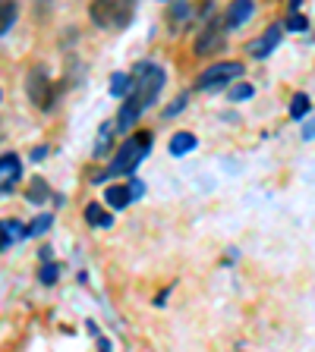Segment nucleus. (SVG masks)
Here are the masks:
<instances>
[{"instance_id": "nucleus-1", "label": "nucleus", "mask_w": 315, "mask_h": 352, "mask_svg": "<svg viewBox=\"0 0 315 352\" xmlns=\"http://www.w3.org/2000/svg\"><path fill=\"white\" fill-rule=\"evenodd\" d=\"M132 13H136V0H92V7H88L92 22L104 32L126 29L132 22Z\"/></svg>"}, {"instance_id": "nucleus-2", "label": "nucleus", "mask_w": 315, "mask_h": 352, "mask_svg": "<svg viewBox=\"0 0 315 352\" xmlns=\"http://www.w3.org/2000/svg\"><path fill=\"white\" fill-rule=\"evenodd\" d=\"M148 142H152V135H148V132H139V135H132V139L117 151L114 164H110V173H114V176H117V173H132V170H136V164L145 157Z\"/></svg>"}, {"instance_id": "nucleus-3", "label": "nucleus", "mask_w": 315, "mask_h": 352, "mask_svg": "<svg viewBox=\"0 0 315 352\" xmlns=\"http://www.w3.org/2000/svg\"><path fill=\"white\" fill-rule=\"evenodd\" d=\"M136 85H132V95L139 98L142 104H152L154 98H158V91H161V85H164V69L161 66H154V63H142L139 69H136Z\"/></svg>"}, {"instance_id": "nucleus-4", "label": "nucleus", "mask_w": 315, "mask_h": 352, "mask_svg": "<svg viewBox=\"0 0 315 352\" xmlns=\"http://www.w3.org/2000/svg\"><path fill=\"white\" fill-rule=\"evenodd\" d=\"M240 73H243V63H236V60H221V63L208 66L205 73L199 76L196 85H199V88H221L224 82L236 79Z\"/></svg>"}, {"instance_id": "nucleus-5", "label": "nucleus", "mask_w": 315, "mask_h": 352, "mask_svg": "<svg viewBox=\"0 0 315 352\" xmlns=\"http://www.w3.org/2000/svg\"><path fill=\"white\" fill-rule=\"evenodd\" d=\"M224 41H227L224 25H221V22H208L205 29L199 32V38H196V54L199 57H212V54L224 51Z\"/></svg>"}, {"instance_id": "nucleus-6", "label": "nucleus", "mask_w": 315, "mask_h": 352, "mask_svg": "<svg viewBox=\"0 0 315 352\" xmlns=\"http://www.w3.org/2000/svg\"><path fill=\"white\" fill-rule=\"evenodd\" d=\"M26 88H29V98L35 107H48L51 104V82H48V73L44 69H32L29 79H26Z\"/></svg>"}, {"instance_id": "nucleus-7", "label": "nucleus", "mask_w": 315, "mask_h": 352, "mask_svg": "<svg viewBox=\"0 0 315 352\" xmlns=\"http://www.w3.org/2000/svg\"><path fill=\"white\" fill-rule=\"evenodd\" d=\"M142 110H145V104H142L139 98L130 91V95H126V101H123V107H120V113H117V126H120V129H132V126L139 123Z\"/></svg>"}, {"instance_id": "nucleus-8", "label": "nucleus", "mask_w": 315, "mask_h": 352, "mask_svg": "<svg viewBox=\"0 0 315 352\" xmlns=\"http://www.w3.org/2000/svg\"><path fill=\"white\" fill-rule=\"evenodd\" d=\"M19 173H22L19 157H16V154H3V157H0V189L3 192L13 189L16 179H19Z\"/></svg>"}, {"instance_id": "nucleus-9", "label": "nucleus", "mask_w": 315, "mask_h": 352, "mask_svg": "<svg viewBox=\"0 0 315 352\" xmlns=\"http://www.w3.org/2000/svg\"><path fill=\"white\" fill-rule=\"evenodd\" d=\"M252 0H234L227 7V16H224V25H230V29H236V25H243V22L252 16Z\"/></svg>"}, {"instance_id": "nucleus-10", "label": "nucleus", "mask_w": 315, "mask_h": 352, "mask_svg": "<svg viewBox=\"0 0 315 352\" xmlns=\"http://www.w3.org/2000/svg\"><path fill=\"white\" fill-rule=\"evenodd\" d=\"M278 41H281V29H278V25H272V29L265 32L262 38H256V41L250 44V54H252V57H265V54L274 51V44H278Z\"/></svg>"}, {"instance_id": "nucleus-11", "label": "nucleus", "mask_w": 315, "mask_h": 352, "mask_svg": "<svg viewBox=\"0 0 315 352\" xmlns=\"http://www.w3.org/2000/svg\"><path fill=\"white\" fill-rule=\"evenodd\" d=\"M16 16H19V7H16V0H0V35H7L13 29Z\"/></svg>"}, {"instance_id": "nucleus-12", "label": "nucleus", "mask_w": 315, "mask_h": 352, "mask_svg": "<svg viewBox=\"0 0 315 352\" xmlns=\"http://www.w3.org/2000/svg\"><path fill=\"white\" fill-rule=\"evenodd\" d=\"M104 198H108V205L114 208V211H120V208L130 205L132 192H130V186H110V189L104 192Z\"/></svg>"}, {"instance_id": "nucleus-13", "label": "nucleus", "mask_w": 315, "mask_h": 352, "mask_svg": "<svg viewBox=\"0 0 315 352\" xmlns=\"http://www.w3.org/2000/svg\"><path fill=\"white\" fill-rule=\"evenodd\" d=\"M192 148H196V135L192 132H176L174 139H170V154H176V157L192 151Z\"/></svg>"}, {"instance_id": "nucleus-14", "label": "nucleus", "mask_w": 315, "mask_h": 352, "mask_svg": "<svg viewBox=\"0 0 315 352\" xmlns=\"http://www.w3.org/2000/svg\"><path fill=\"white\" fill-rule=\"evenodd\" d=\"M85 220L92 223V227H110V223H114V217H110L101 205H88L85 208Z\"/></svg>"}, {"instance_id": "nucleus-15", "label": "nucleus", "mask_w": 315, "mask_h": 352, "mask_svg": "<svg viewBox=\"0 0 315 352\" xmlns=\"http://www.w3.org/2000/svg\"><path fill=\"white\" fill-rule=\"evenodd\" d=\"M110 139H114V123H104L101 132H98V142H95V154H98V157L110 151Z\"/></svg>"}, {"instance_id": "nucleus-16", "label": "nucleus", "mask_w": 315, "mask_h": 352, "mask_svg": "<svg viewBox=\"0 0 315 352\" xmlns=\"http://www.w3.org/2000/svg\"><path fill=\"white\" fill-rule=\"evenodd\" d=\"M309 107H312V104H309V95H294V101H290V117L294 120H303L309 113Z\"/></svg>"}, {"instance_id": "nucleus-17", "label": "nucleus", "mask_w": 315, "mask_h": 352, "mask_svg": "<svg viewBox=\"0 0 315 352\" xmlns=\"http://www.w3.org/2000/svg\"><path fill=\"white\" fill-rule=\"evenodd\" d=\"M44 198H48V183H44V179H35V183L29 186V201H35V205H41Z\"/></svg>"}, {"instance_id": "nucleus-18", "label": "nucleus", "mask_w": 315, "mask_h": 352, "mask_svg": "<svg viewBox=\"0 0 315 352\" xmlns=\"http://www.w3.org/2000/svg\"><path fill=\"white\" fill-rule=\"evenodd\" d=\"M126 88H130V76L126 73H117L114 79H110V91H114V98L126 95Z\"/></svg>"}, {"instance_id": "nucleus-19", "label": "nucleus", "mask_w": 315, "mask_h": 352, "mask_svg": "<svg viewBox=\"0 0 315 352\" xmlns=\"http://www.w3.org/2000/svg\"><path fill=\"white\" fill-rule=\"evenodd\" d=\"M246 98H252V85H246V82L230 91V101H246Z\"/></svg>"}, {"instance_id": "nucleus-20", "label": "nucleus", "mask_w": 315, "mask_h": 352, "mask_svg": "<svg viewBox=\"0 0 315 352\" xmlns=\"http://www.w3.org/2000/svg\"><path fill=\"white\" fill-rule=\"evenodd\" d=\"M0 233L7 236H22V227H19V220H7V223H3V227H0Z\"/></svg>"}, {"instance_id": "nucleus-21", "label": "nucleus", "mask_w": 315, "mask_h": 352, "mask_svg": "<svg viewBox=\"0 0 315 352\" xmlns=\"http://www.w3.org/2000/svg\"><path fill=\"white\" fill-rule=\"evenodd\" d=\"M57 280V264H44L41 267V283H54Z\"/></svg>"}, {"instance_id": "nucleus-22", "label": "nucleus", "mask_w": 315, "mask_h": 352, "mask_svg": "<svg viewBox=\"0 0 315 352\" xmlns=\"http://www.w3.org/2000/svg\"><path fill=\"white\" fill-rule=\"evenodd\" d=\"M48 227H51V217H38L35 223H32V227H29V233H32V236H38V233H44V230H48Z\"/></svg>"}, {"instance_id": "nucleus-23", "label": "nucleus", "mask_w": 315, "mask_h": 352, "mask_svg": "<svg viewBox=\"0 0 315 352\" xmlns=\"http://www.w3.org/2000/svg\"><path fill=\"white\" fill-rule=\"evenodd\" d=\"M287 29H294V32H303V29H306V19H303L300 13H294V16H290V19H287Z\"/></svg>"}, {"instance_id": "nucleus-24", "label": "nucleus", "mask_w": 315, "mask_h": 352, "mask_svg": "<svg viewBox=\"0 0 315 352\" xmlns=\"http://www.w3.org/2000/svg\"><path fill=\"white\" fill-rule=\"evenodd\" d=\"M183 13H186V7L180 3V7L174 10V29H180V19H183Z\"/></svg>"}, {"instance_id": "nucleus-25", "label": "nucleus", "mask_w": 315, "mask_h": 352, "mask_svg": "<svg viewBox=\"0 0 315 352\" xmlns=\"http://www.w3.org/2000/svg\"><path fill=\"white\" fill-rule=\"evenodd\" d=\"M303 135H306V139H312V135H315V126H306V132H303Z\"/></svg>"}]
</instances>
